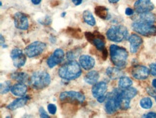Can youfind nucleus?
Instances as JSON below:
<instances>
[{
	"mask_svg": "<svg viewBox=\"0 0 156 118\" xmlns=\"http://www.w3.org/2000/svg\"><path fill=\"white\" fill-rule=\"evenodd\" d=\"M81 69L79 63L73 60L62 65L58 69V75L61 79L72 81L81 75Z\"/></svg>",
	"mask_w": 156,
	"mask_h": 118,
	"instance_id": "f257e3e1",
	"label": "nucleus"
},
{
	"mask_svg": "<svg viewBox=\"0 0 156 118\" xmlns=\"http://www.w3.org/2000/svg\"><path fill=\"white\" fill-rule=\"evenodd\" d=\"M110 56L112 63L118 68H122L127 64L128 53L122 47L112 45L110 46Z\"/></svg>",
	"mask_w": 156,
	"mask_h": 118,
	"instance_id": "f03ea898",
	"label": "nucleus"
},
{
	"mask_svg": "<svg viewBox=\"0 0 156 118\" xmlns=\"http://www.w3.org/2000/svg\"><path fill=\"white\" fill-rule=\"evenodd\" d=\"M51 83V77L45 71L34 72L30 79V84L35 89H42L47 87Z\"/></svg>",
	"mask_w": 156,
	"mask_h": 118,
	"instance_id": "7ed1b4c3",
	"label": "nucleus"
},
{
	"mask_svg": "<svg viewBox=\"0 0 156 118\" xmlns=\"http://www.w3.org/2000/svg\"><path fill=\"white\" fill-rule=\"evenodd\" d=\"M107 37L109 41L120 43L128 38V30L123 25L112 26L107 32Z\"/></svg>",
	"mask_w": 156,
	"mask_h": 118,
	"instance_id": "20e7f679",
	"label": "nucleus"
},
{
	"mask_svg": "<svg viewBox=\"0 0 156 118\" xmlns=\"http://www.w3.org/2000/svg\"><path fill=\"white\" fill-rule=\"evenodd\" d=\"M133 30L137 33L144 36H151L156 35V26L144 23V22L136 20L132 25Z\"/></svg>",
	"mask_w": 156,
	"mask_h": 118,
	"instance_id": "39448f33",
	"label": "nucleus"
},
{
	"mask_svg": "<svg viewBox=\"0 0 156 118\" xmlns=\"http://www.w3.org/2000/svg\"><path fill=\"white\" fill-rule=\"evenodd\" d=\"M46 45L43 42L35 41L30 44L25 48V53L27 57L34 58L38 56L45 51Z\"/></svg>",
	"mask_w": 156,
	"mask_h": 118,
	"instance_id": "423d86ee",
	"label": "nucleus"
},
{
	"mask_svg": "<svg viewBox=\"0 0 156 118\" xmlns=\"http://www.w3.org/2000/svg\"><path fill=\"white\" fill-rule=\"evenodd\" d=\"M60 99L61 101L76 102L78 103H83L85 100V96L79 91H63L60 95Z\"/></svg>",
	"mask_w": 156,
	"mask_h": 118,
	"instance_id": "0eeeda50",
	"label": "nucleus"
},
{
	"mask_svg": "<svg viewBox=\"0 0 156 118\" xmlns=\"http://www.w3.org/2000/svg\"><path fill=\"white\" fill-rule=\"evenodd\" d=\"M85 35L88 41L92 43L97 48V50L100 51H103L105 50V41L103 35H101L99 33L97 34L91 33H87Z\"/></svg>",
	"mask_w": 156,
	"mask_h": 118,
	"instance_id": "6e6552de",
	"label": "nucleus"
},
{
	"mask_svg": "<svg viewBox=\"0 0 156 118\" xmlns=\"http://www.w3.org/2000/svg\"><path fill=\"white\" fill-rule=\"evenodd\" d=\"M10 55L15 67L21 68L25 64L27 55L25 53H23L22 50L19 48H14L11 51Z\"/></svg>",
	"mask_w": 156,
	"mask_h": 118,
	"instance_id": "1a4fd4ad",
	"label": "nucleus"
},
{
	"mask_svg": "<svg viewBox=\"0 0 156 118\" xmlns=\"http://www.w3.org/2000/svg\"><path fill=\"white\" fill-rule=\"evenodd\" d=\"M64 59V51L61 48L55 50L53 54L47 59V64L49 68L53 69L55 66L61 63Z\"/></svg>",
	"mask_w": 156,
	"mask_h": 118,
	"instance_id": "9d476101",
	"label": "nucleus"
},
{
	"mask_svg": "<svg viewBox=\"0 0 156 118\" xmlns=\"http://www.w3.org/2000/svg\"><path fill=\"white\" fill-rule=\"evenodd\" d=\"M135 11L138 14L151 12L154 9V5L151 0H137L134 5Z\"/></svg>",
	"mask_w": 156,
	"mask_h": 118,
	"instance_id": "9b49d317",
	"label": "nucleus"
},
{
	"mask_svg": "<svg viewBox=\"0 0 156 118\" xmlns=\"http://www.w3.org/2000/svg\"><path fill=\"white\" fill-rule=\"evenodd\" d=\"M14 23L17 29L26 30L28 28L29 23L27 17L22 13H17L14 15Z\"/></svg>",
	"mask_w": 156,
	"mask_h": 118,
	"instance_id": "f8f14e48",
	"label": "nucleus"
},
{
	"mask_svg": "<svg viewBox=\"0 0 156 118\" xmlns=\"http://www.w3.org/2000/svg\"><path fill=\"white\" fill-rule=\"evenodd\" d=\"M150 70L145 66H135L132 70V75L137 80H145L148 77Z\"/></svg>",
	"mask_w": 156,
	"mask_h": 118,
	"instance_id": "ddd939ff",
	"label": "nucleus"
},
{
	"mask_svg": "<svg viewBox=\"0 0 156 118\" xmlns=\"http://www.w3.org/2000/svg\"><path fill=\"white\" fill-rule=\"evenodd\" d=\"M107 90V84L105 81H100L94 84L92 87V95L95 98H99L105 95Z\"/></svg>",
	"mask_w": 156,
	"mask_h": 118,
	"instance_id": "4468645a",
	"label": "nucleus"
},
{
	"mask_svg": "<svg viewBox=\"0 0 156 118\" xmlns=\"http://www.w3.org/2000/svg\"><path fill=\"white\" fill-rule=\"evenodd\" d=\"M129 43L130 45L131 53H136L143 43V39L137 34H133L129 38Z\"/></svg>",
	"mask_w": 156,
	"mask_h": 118,
	"instance_id": "2eb2a0df",
	"label": "nucleus"
},
{
	"mask_svg": "<svg viewBox=\"0 0 156 118\" xmlns=\"http://www.w3.org/2000/svg\"><path fill=\"white\" fill-rule=\"evenodd\" d=\"M79 63L81 67L85 70H90L93 69L95 65V60L93 57L88 55H82L79 58Z\"/></svg>",
	"mask_w": 156,
	"mask_h": 118,
	"instance_id": "dca6fc26",
	"label": "nucleus"
},
{
	"mask_svg": "<svg viewBox=\"0 0 156 118\" xmlns=\"http://www.w3.org/2000/svg\"><path fill=\"white\" fill-rule=\"evenodd\" d=\"M27 86L23 83H18L13 85L11 88V92L13 95L17 97H23L27 92Z\"/></svg>",
	"mask_w": 156,
	"mask_h": 118,
	"instance_id": "f3484780",
	"label": "nucleus"
},
{
	"mask_svg": "<svg viewBox=\"0 0 156 118\" xmlns=\"http://www.w3.org/2000/svg\"><path fill=\"white\" fill-rule=\"evenodd\" d=\"M137 20H140L144 22V23L153 25V24L155 23L156 17L154 14L151 13V12H147V13L139 14L138 18H137Z\"/></svg>",
	"mask_w": 156,
	"mask_h": 118,
	"instance_id": "a211bd4d",
	"label": "nucleus"
},
{
	"mask_svg": "<svg viewBox=\"0 0 156 118\" xmlns=\"http://www.w3.org/2000/svg\"><path fill=\"white\" fill-rule=\"evenodd\" d=\"M27 102V97H22L20 98V99H17L15 100H14L12 102H11L9 105L7 106V108L9 109H11V110H15V109H17L18 108L23 107V106L26 105V103Z\"/></svg>",
	"mask_w": 156,
	"mask_h": 118,
	"instance_id": "6ab92c4d",
	"label": "nucleus"
},
{
	"mask_svg": "<svg viewBox=\"0 0 156 118\" xmlns=\"http://www.w3.org/2000/svg\"><path fill=\"white\" fill-rule=\"evenodd\" d=\"M99 78V74L97 71H91L87 73V75L84 77V81L87 84L91 85L95 84L97 82L98 79Z\"/></svg>",
	"mask_w": 156,
	"mask_h": 118,
	"instance_id": "aec40b11",
	"label": "nucleus"
},
{
	"mask_svg": "<svg viewBox=\"0 0 156 118\" xmlns=\"http://www.w3.org/2000/svg\"><path fill=\"white\" fill-rule=\"evenodd\" d=\"M106 73H107V75L110 79L113 80L119 79V78L122 77V72L120 71V69H117V68H108L107 71H106Z\"/></svg>",
	"mask_w": 156,
	"mask_h": 118,
	"instance_id": "412c9836",
	"label": "nucleus"
},
{
	"mask_svg": "<svg viewBox=\"0 0 156 118\" xmlns=\"http://www.w3.org/2000/svg\"><path fill=\"white\" fill-rule=\"evenodd\" d=\"M83 19L84 22L90 26H94L96 20L91 13L89 10H85L83 13Z\"/></svg>",
	"mask_w": 156,
	"mask_h": 118,
	"instance_id": "4be33fe9",
	"label": "nucleus"
},
{
	"mask_svg": "<svg viewBox=\"0 0 156 118\" xmlns=\"http://www.w3.org/2000/svg\"><path fill=\"white\" fill-rule=\"evenodd\" d=\"M12 79L16 80L19 83H25L28 80V76L27 73H23V72H17L14 73L11 76Z\"/></svg>",
	"mask_w": 156,
	"mask_h": 118,
	"instance_id": "5701e85b",
	"label": "nucleus"
},
{
	"mask_svg": "<svg viewBox=\"0 0 156 118\" xmlns=\"http://www.w3.org/2000/svg\"><path fill=\"white\" fill-rule=\"evenodd\" d=\"M118 84H119V87L120 89H127V88L130 87L133 85V81L129 77H122L119 78Z\"/></svg>",
	"mask_w": 156,
	"mask_h": 118,
	"instance_id": "b1692460",
	"label": "nucleus"
},
{
	"mask_svg": "<svg viewBox=\"0 0 156 118\" xmlns=\"http://www.w3.org/2000/svg\"><path fill=\"white\" fill-rule=\"evenodd\" d=\"M95 13L98 17L101 19H107L108 17V9L103 6H98L95 8Z\"/></svg>",
	"mask_w": 156,
	"mask_h": 118,
	"instance_id": "393cba45",
	"label": "nucleus"
},
{
	"mask_svg": "<svg viewBox=\"0 0 156 118\" xmlns=\"http://www.w3.org/2000/svg\"><path fill=\"white\" fill-rule=\"evenodd\" d=\"M122 95L125 96V97L131 99L137 95V91L135 88L130 87L129 88H127V89L122 90Z\"/></svg>",
	"mask_w": 156,
	"mask_h": 118,
	"instance_id": "a878e982",
	"label": "nucleus"
},
{
	"mask_svg": "<svg viewBox=\"0 0 156 118\" xmlns=\"http://www.w3.org/2000/svg\"><path fill=\"white\" fill-rule=\"evenodd\" d=\"M140 106L142 108L145 109H151L153 106V102H152L151 99L149 97H144L140 100Z\"/></svg>",
	"mask_w": 156,
	"mask_h": 118,
	"instance_id": "bb28decb",
	"label": "nucleus"
},
{
	"mask_svg": "<svg viewBox=\"0 0 156 118\" xmlns=\"http://www.w3.org/2000/svg\"><path fill=\"white\" fill-rule=\"evenodd\" d=\"M0 88H1L2 95L7 94V92H9V90H11V82L9 81H6L5 82L1 84Z\"/></svg>",
	"mask_w": 156,
	"mask_h": 118,
	"instance_id": "cd10ccee",
	"label": "nucleus"
},
{
	"mask_svg": "<svg viewBox=\"0 0 156 118\" xmlns=\"http://www.w3.org/2000/svg\"><path fill=\"white\" fill-rule=\"evenodd\" d=\"M80 50L75 49L73 51H70L66 54V58L69 61H73L75 59H76L79 54L80 53Z\"/></svg>",
	"mask_w": 156,
	"mask_h": 118,
	"instance_id": "c85d7f7f",
	"label": "nucleus"
},
{
	"mask_svg": "<svg viewBox=\"0 0 156 118\" xmlns=\"http://www.w3.org/2000/svg\"><path fill=\"white\" fill-rule=\"evenodd\" d=\"M48 110L49 113L51 114V115H55L57 111L56 106L53 105V104H49V105H48Z\"/></svg>",
	"mask_w": 156,
	"mask_h": 118,
	"instance_id": "c756f323",
	"label": "nucleus"
},
{
	"mask_svg": "<svg viewBox=\"0 0 156 118\" xmlns=\"http://www.w3.org/2000/svg\"><path fill=\"white\" fill-rule=\"evenodd\" d=\"M150 73L151 75L156 76V63H153L150 65Z\"/></svg>",
	"mask_w": 156,
	"mask_h": 118,
	"instance_id": "7c9ffc66",
	"label": "nucleus"
},
{
	"mask_svg": "<svg viewBox=\"0 0 156 118\" xmlns=\"http://www.w3.org/2000/svg\"><path fill=\"white\" fill-rule=\"evenodd\" d=\"M43 20H42L41 19L39 20L40 23L44 24V25H50V24H51V20L50 19V17H48V16H47V17H45V18H43Z\"/></svg>",
	"mask_w": 156,
	"mask_h": 118,
	"instance_id": "2f4dec72",
	"label": "nucleus"
},
{
	"mask_svg": "<svg viewBox=\"0 0 156 118\" xmlns=\"http://www.w3.org/2000/svg\"><path fill=\"white\" fill-rule=\"evenodd\" d=\"M39 113H40V115H41V117H43V118H48L49 117V116L47 115V113H45V110H44V109L43 107H41L39 109Z\"/></svg>",
	"mask_w": 156,
	"mask_h": 118,
	"instance_id": "473e14b6",
	"label": "nucleus"
},
{
	"mask_svg": "<svg viewBox=\"0 0 156 118\" xmlns=\"http://www.w3.org/2000/svg\"><path fill=\"white\" fill-rule=\"evenodd\" d=\"M147 93H148L151 96H152V97H155L156 96V91H155V90L152 89L151 88H148V89H147Z\"/></svg>",
	"mask_w": 156,
	"mask_h": 118,
	"instance_id": "72a5a7b5",
	"label": "nucleus"
},
{
	"mask_svg": "<svg viewBox=\"0 0 156 118\" xmlns=\"http://www.w3.org/2000/svg\"><path fill=\"white\" fill-rule=\"evenodd\" d=\"M125 14L128 16H131L133 15L134 14V11L133 9H131V8H127V9H125Z\"/></svg>",
	"mask_w": 156,
	"mask_h": 118,
	"instance_id": "f704fd0d",
	"label": "nucleus"
},
{
	"mask_svg": "<svg viewBox=\"0 0 156 118\" xmlns=\"http://www.w3.org/2000/svg\"><path fill=\"white\" fill-rule=\"evenodd\" d=\"M143 117H156V113H153V112H151V113L143 115Z\"/></svg>",
	"mask_w": 156,
	"mask_h": 118,
	"instance_id": "c9c22d12",
	"label": "nucleus"
},
{
	"mask_svg": "<svg viewBox=\"0 0 156 118\" xmlns=\"http://www.w3.org/2000/svg\"><path fill=\"white\" fill-rule=\"evenodd\" d=\"M107 95H105L101 96V97L97 98V101L99 102H100V103L104 102H105L106 99H107Z\"/></svg>",
	"mask_w": 156,
	"mask_h": 118,
	"instance_id": "e433bc0d",
	"label": "nucleus"
},
{
	"mask_svg": "<svg viewBox=\"0 0 156 118\" xmlns=\"http://www.w3.org/2000/svg\"><path fill=\"white\" fill-rule=\"evenodd\" d=\"M72 2L76 6H79L82 3V0H72Z\"/></svg>",
	"mask_w": 156,
	"mask_h": 118,
	"instance_id": "4c0bfd02",
	"label": "nucleus"
},
{
	"mask_svg": "<svg viewBox=\"0 0 156 118\" xmlns=\"http://www.w3.org/2000/svg\"><path fill=\"white\" fill-rule=\"evenodd\" d=\"M41 1H42V0H31L32 3H33V5H39V4L41 2Z\"/></svg>",
	"mask_w": 156,
	"mask_h": 118,
	"instance_id": "58836bf2",
	"label": "nucleus"
},
{
	"mask_svg": "<svg viewBox=\"0 0 156 118\" xmlns=\"http://www.w3.org/2000/svg\"><path fill=\"white\" fill-rule=\"evenodd\" d=\"M4 43H5V38H3V35H1V45H3Z\"/></svg>",
	"mask_w": 156,
	"mask_h": 118,
	"instance_id": "ea45409f",
	"label": "nucleus"
},
{
	"mask_svg": "<svg viewBox=\"0 0 156 118\" xmlns=\"http://www.w3.org/2000/svg\"><path fill=\"white\" fill-rule=\"evenodd\" d=\"M119 0H109V2L110 3H112V4H115V3H117V2H119Z\"/></svg>",
	"mask_w": 156,
	"mask_h": 118,
	"instance_id": "a19ab883",
	"label": "nucleus"
},
{
	"mask_svg": "<svg viewBox=\"0 0 156 118\" xmlns=\"http://www.w3.org/2000/svg\"><path fill=\"white\" fill-rule=\"evenodd\" d=\"M152 84H153V87L155 88V89H156V79L153 80V82H152Z\"/></svg>",
	"mask_w": 156,
	"mask_h": 118,
	"instance_id": "79ce46f5",
	"label": "nucleus"
},
{
	"mask_svg": "<svg viewBox=\"0 0 156 118\" xmlns=\"http://www.w3.org/2000/svg\"><path fill=\"white\" fill-rule=\"evenodd\" d=\"M66 13H63L61 14V17H65V16H66Z\"/></svg>",
	"mask_w": 156,
	"mask_h": 118,
	"instance_id": "37998d69",
	"label": "nucleus"
},
{
	"mask_svg": "<svg viewBox=\"0 0 156 118\" xmlns=\"http://www.w3.org/2000/svg\"><path fill=\"white\" fill-rule=\"evenodd\" d=\"M2 2H0V6H2Z\"/></svg>",
	"mask_w": 156,
	"mask_h": 118,
	"instance_id": "c03bdc74",
	"label": "nucleus"
},
{
	"mask_svg": "<svg viewBox=\"0 0 156 118\" xmlns=\"http://www.w3.org/2000/svg\"><path fill=\"white\" fill-rule=\"evenodd\" d=\"M154 98H155V102H156V96H155V97H154Z\"/></svg>",
	"mask_w": 156,
	"mask_h": 118,
	"instance_id": "a18cd8bd",
	"label": "nucleus"
}]
</instances>
